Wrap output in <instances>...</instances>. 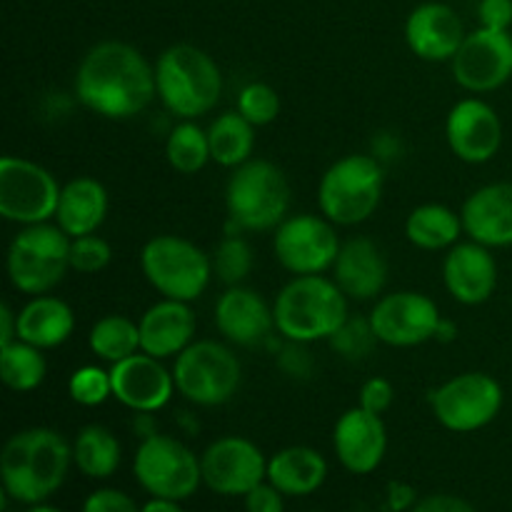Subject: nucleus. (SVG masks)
<instances>
[{
	"label": "nucleus",
	"instance_id": "26",
	"mask_svg": "<svg viewBox=\"0 0 512 512\" xmlns=\"http://www.w3.org/2000/svg\"><path fill=\"white\" fill-rule=\"evenodd\" d=\"M108 210L110 198L105 185L93 175H78V178L68 180L60 190L55 223L70 238H80V235L98 233L100 225L108 218Z\"/></svg>",
	"mask_w": 512,
	"mask_h": 512
},
{
	"label": "nucleus",
	"instance_id": "50",
	"mask_svg": "<svg viewBox=\"0 0 512 512\" xmlns=\"http://www.w3.org/2000/svg\"><path fill=\"white\" fill-rule=\"evenodd\" d=\"M28 512H63V510L48 503H38V505H28Z\"/></svg>",
	"mask_w": 512,
	"mask_h": 512
},
{
	"label": "nucleus",
	"instance_id": "49",
	"mask_svg": "<svg viewBox=\"0 0 512 512\" xmlns=\"http://www.w3.org/2000/svg\"><path fill=\"white\" fill-rule=\"evenodd\" d=\"M455 335H458V325L448 318L440 320L438 330H435V340H440V343H453Z\"/></svg>",
	"mask_w": 512,
	"mask_h": 512
},
{
	"label": "nucleus",
	"instance_id": "24",
	"mask_svg": "<svg viewBox=\"0 0 512 512\" xmlns=\"http://www.w3.org/2000/svg\"><path fill=\"white\" fill-rule=\"evenodd\" d=\"M140 325V350L158 360L178 358L190 343H195L198 318L190 303L183 300L160 298L150 305L138 320Z\"/></svg>",
	"mask_w": 512,
	"mask_h": 512
},
{
	"label": "nucleus",
	"instance_id": "42",
	"mask_svg": "<svg viewBox=\"0 0 512 512\" xmlns=\"http://www.w3.org/2000/svg\"><path fill=\"white\" fill-rule=\"evenodd\" d=\"M245 512H285V495L273 483H260L245 495Z\"/></svg>",
	"mask_w": 512,
	"mask_h": 512
},
{
	"label": "nucleus",
	"instance_id": "37",
	"mask_svg": "<svg viewBox=\"0 0 512 512\" xmlns=\"http://www.w3.org/2000/svg\"><path fill=\"white\" fill-rule=\"evenodd\" d=\"M280 95L273 85L260 83V80H253V83L243 85L238 93V113L243 115L248 123H253L255 128H265V125L275 123L280 115Z\"/></svg>",
	"mask_w": 512,
	"mask_h": 512
},
{
	"label": "nucleus",
	"instance_id": "27",
	"mask_svg": "<svg viewBox=\"0 0 512 512\" xmlns=\"http://www.w3.org/2000/svg\"><path fill=\"white\" fill-rule=\"evenodd\" d=\"M75 333V313L53 293L33 295L18 310V340L40 350L60 348Z\"/></svg>",
	"mask_w": 512,
	"mask_h": 512
},
{
	"label": "nucleus",
	"instance_id": "44",
	"mask_svg": "<svg viewBox=\"0 0 512 512\" xmlns=\"http://www.w3.org/2000/svg\"><path fill=\"white\" fill-rule=\"evenodd\" d=\"M285 343H288V340H285ZM278 368H283L290 378H308V375L313 373V360H310V353L305 350V345L288 343L283 355L278 353Z\"/></svg>",
	"mask_w": 512,
	"mask_h": 512
},
{
	"label": "nucleus",
	"instance_id": "47",
	"mask_svg": "<svg viewBox=\"0 0 512 512\" xmlns=\"http://www.w3.org/2000/svg\"><path fill=\"white\" fill-rule=\"evenodd\" d=\"M18 340V313L8 303L0 305V348Z\"/></svg>",
	"mask_w": 512,
	"mask_h": 512
},
{
	"label": "nucleus",
	"instance_id": "34",
	"mask_svg": "<svg viewBox=\"0 0 512 512\" xmlns=\"http://www.w3.org/2000/svg\"><path fill=\"white\" fill-rule=\"evenodd\" d=\"M165 160L180 175H195L213 163L208 143V128H200L195 120H178L165 140Z\"/></svg>",
	"mask_w": 512,
	"mask_h": 512
},
{
	"label": "nucleus",
	"instance_id": "45",
	"mask_svg": "<svg viewBox=\"0 0 512 512\" xmlns=\"http://www.w3.org/2000/svg\"><path fill=\"white\" fill-rule=\"evenodd\" d=\"M410 512H478V510H475V505H470L468 500L458 498V495L435 493V495H425V498H420Z\"/></svg>",
	"mask_w": 512,
	"mask_h": 512
},
{
	"label": "nucleus",
	"instance_id": "11",
	"mask_svg": "<svg viewBox=\"0 0 512 512\" xmlns=\"http://www.w3.org/2000/svg\"><path fill=\"white\" fill-rule=\"evenodd\" d=\"M430 410L445 430L458 435L478 433L500 415L505 403L503 385L488 373L470 370L445 380L428 395Z\"/></svg>",
	"mask_w": 512,
	"mask_h": 512
},
{
	"label": "nucleus",
	"instance_id": "6",
	"mask_svg": "<svg viewBox=\"0 0 512 512\" xmlns=\"http://www.w3.org/2000/svg\"><path fill=\"white\" fill-rule=\"evenodd\" d=\"M383 190L385 168L375 155H343L320 175V215H325L338 228H355L378 213Z\"/></svg>",
	"mask_w": 512,
	"mask_h": 512
},
{
	"label": "nucleus",
	"instance_id": "2",
	"mask_svg": "<svg viewBox=\"0 0 512 512\" xmlns=\"http://www.w3.org/2000/svg\"><path fill=\"white\" fill-rule=\"evenodd\" d=\"M73 443L53 428H25L10 435L0 453V483L5 498L38 505L53 498L68 480Z\"/></svg>",
	"mask_w": 512,
	"mask_h": 512
},
{
	"label": "nucleus",
	"instance_id": "36",
	"mask_svg": "<svg viewBox=\"0 0 512 512\" xmlns=\"http://www.w3.org/2000/svg\"><path fill=\"white\" fill-rule=\"evenodd\" d=\"M68 395L80 408H100L113 398L110 370L100 365H80L68 378Z\"/></svg>",
	"mask_w": 512,
	"mask_h": 512
},
{
	"label": "nucleus",
	"instance_id": "15",
	"mask_svg": "<svg viewBox=\"0 0 512 512\" xmlns=\"http://www.w3.org/2000/svg\"><path fill=\"white\" fill-rule=\"evenodd\" d=\"M203 485L223 498H245L268 480V458L243 435H223L200 455Z\"/></svg>",
	"mask_w": 512,
	"mask_h": 512
},
{
	"label": "nucleus",
	"instance_id": "22",
	"mask_svg": "<svg viewBox=\"0 0 512 512\" xmlns=\"http://www.w3.org/2000/svg\"><path fill=\"white\" fill-rule=\"evenodd\" d=\"M465 35L468 33L458 10L438 0L415 5L405 20V43L410 53L428 63H450Z\"/></svg>",
	"mask_w": 512,
	"mask_h": 512
},
{
	"label": "nucleus",
	"instance_id": "13",
	"mask_svg": "<svg viewBox=\"0 0 512 512\" xmlns=\"http://www.w3.org/2000/svg\"><path fill=\"white\" fill-rule=\"evenodd\" d=\"M338 225L325 215H288L273 230V253L280 268L290 275H325L333 270L340 253Z\"/></svg>",
	"mask_w": 512,
	"mask_h": 512
},
{
	"label": "nucleus",
	"instance_id": "12",
	"mask_svg": "<svg viewBox=\"0 0 512 512\" xmlns=\"http://www.w3.org/2000/svg\"><path fill=\"white\" fill-rule=\"evenodd\" d=\"M63 185L40 163L20 155L0 160V215L15 225L55 220Z\"/></svg>",
	"mask_w": 512,
	"mask_h": 512
},
{
	"label": "nucleus",
	"instance_id": "3",
	"mask_svg": "<svg viewBox=\"0 0 512 512\" xmlns=\"http://www.w3.org/2000/svg\"><path fill=\"white\" fill-rule=\"evenodd\" d=\"M275 333L288 343L310 345L330 340L348 313V295L325 275H293L273 300Z\"/></svg>",
	"mask_w": 512,
	"mask_h": 512
},
{
	"label": "nucleus",
	"instance_id": "8",
	"mask_svg": "<svg viewBox=\"0 0 512 512\" xmlns=\"http://www.w3.org/2000/svg\"><path fill=\"white\" fill-rule=\"evenodd\" d=\"M140 270L155 293L170 300L193 303L208 290L213 260L200 245L183 235H153L140 250Z\"/></svg>",
	"mask_w": 512,
	"mask_h": 512
},
{
	"label": "nucleus",
	"instance_id": "25",
	"mask_svg": "<svg viewBox=\"0 0 512 512\" xmlns=\"http://www.w3.org/2000/svg\"><path fill=\"white\" fill-rule=\"evenodd\" d=\"M465 235L490 250L512 248V183L473 190L460 208Z\"/></svg>",
	"mask_w": 512,
	"mask_h": 512
},
{
	"label": "nucleus",
	"instance_id": "5",
	"mask_svg": "<svg viewBox=\"0 0 512 512\" xmlns=\"http://www.w3.org/2000/svg\"><path fill=\"white\" fill-rule=\"evenodd\" d=\"M288 175L265 158L238 165L225 183V210L233 233H273L290 215Z\"/></svg>",
	"mask_w": 512,
	"mask_h": 512
},
{
	"label": "nucleus",
	"instance_id": "31",
	"mask_svg": "<svg viewBox=\"0 0 512 512\" xmlns=\"http://www.w3.org/2000/svg\"><path fill=\"white\" fill-rule=\"evenodd\" d=\"M208 143L213 163L235 170L253 158L255 125L248 123L238 110H225L208 125Z\"/></svg>",
	"mask_w": 512,
	"mask_h": 512
},
{
	"label": "nucleus",
	"instance_id": "39",
	"mask_svg": "<svg viewBox=\"0 0 512 512\" xmlns=\"http://www.w3.org/2000/svg\"><path fill=\"white\" fill-rule=\"evenodd\" d=\"M328 343L333 345L335 353H340L343 358L363 360V358H368L370 350H373V345L378 343V338H375L373 325H370L368 318L365 320L348 318L343 323V328H340L338 333L328 340Z\"/></svg>",
	"mask_w": 512,
	"mask_h": 512
},
{
	"label": "nucleus",
	"instance_id": "30",
	"mask_svg": "<svg viewBox=\"0 0 512 512\" xmlns=\"http://www.w3.org/2000/svg\"><path fill=\"white\" fill-rule=\"evenodd\" d=\"M123 445L105 425H85L73 440V465L90 480H108L118 473Z\"/></svg>",
	"mask_w": 512,
	"mask_h": 512
},
{
	"label": "nucleus",
	"instance_id": "28",
	"mask_svg": "<svg viewBox=\"0 0 512 512\" xmlns=\"http://www.w3.org/2000/svg\"><path fill=\"white\" fill-rule=\"evenodd\" d=\"M328 480V460L308 445H290L268 458V483L285 498H308Z\"/></svg>",
	"mask_w": 512,
	"mask_h": 512
},
{
	"label": "nucleus",
	"instance_id": "1",
	"mask_svg": "<svg viewBox=\"0 0 512 512\" xmlns=\"http://www.w3.org/2000/svg\"><path fill=\"white\" fill-rule=\"evenodd\" d=\"M78 103L105 120H130L155 98V63L135 45L100 40L80 58L73 78Z\"/></svg>",
	"mask_w": 512,
	"mask_h": 512
},
{
	"label": "nucleus",
	"instance_id": "41",
	"mask_svg": "<svg viewBox=\"0 0 512 512\" xmlns=\"http://www.w3.org/2000/svg\"><path fill=\"white\" fill-rule=\"evenodd\" d=\"M395 400V388L388 378H370L360 385V393H358V405L360 408L370 410V413H378L383 415L385 410L393 405Z\"/></svg>",
	"mask_w": 512,
	"mask_h": 512
},
{
	"label": "nucleus",
	"instance_id": "29",
	"mask_svg": "<svg viewBox=\"0 0 512 512\" xmlns=\"http://www.w3.org/2000/svg\"><path fill=\"white\" fill-rule=\"evenodd\" d=\"M465 235L463 218L453 208L440 203H423L405 218V238L425 253L450 250Z\"/></svg>",
	"mask_w": 512,
	"mask_h": 512
},
{
	"label": "nucleus",
	"instance_id": "4",
	"mask_svg": "<svg viewBox=\"0 0 512 512\" xmlns=\"http://www.w3.org/2000/svg\"><path fill=\"white\" fill-rule=\"evenodd\" d=\"M158 100L178 120H198L215 110L223 95V73L210 53L190 43H175L155 60Z\"/></svg>",
	"mask_w": 512,
	"mask_h": 512
},
{
	"label": "nucleus",
	"instance_id": "14",
	"mask_svg": "<svg viewBox=\"0 0 512 512\" xmlns=\"http://www.w3.org/2000/svg\"><path fill=\"white\" fill-rule=\"evenodd\" d=\"M368 320L378 343L388 348H418L435 340L443 315L430 295L418 290H395L375 300Z\"/></svg>",
	"mask_w": 512,
	"mask_h": 512
},
{
	"label": "nucleus",
	"instance_id": "17",
	"mask_svg": "<svg viewBox=\"0 0 512 512\" xmlns=\"http://www.w3.org/2000/svg\"><path fill=\"white\" fill-rule=\"evenodd\" d=\"M445 140L458 160L485 165L503 148V120L493 105L470 95L450 108L445 118Z\"/></svg>",
	"mask_w": 512,
	"mask_h": 512
},
{
	"label": "nucleus",
	"instance_id": "21",
	"mask_svg": "<svg viewBox=\"0 0 512 512\" xmlns=\"http://www.w3.org/2000/svg\"><path fill=\"white\" fill-rule=\"evenodd\" d=\"M500 270L493 250L475 240H460L443 260V283L450 298L460 305L488 303L498 290Z\"/></svg>",
	"mask_w": 512,
	"mask_h": 512
},
{
	"label": "nucleus",
	"instance_id": "9",
	"mask_svg": "<svg viewBox=\"0 0 512 512\" xmlns=\"http://www.w3.org/2000/svg\"><path fill=\"white\" fill-rule=\"evenodd\" d=\"M178 395L198 408H220L238 395L243 365L230 343L195 340L173 363Z\"/></svg>",
	"mask_w": 512,
	"mask_h": 512
},
{
	"label": "nucleus",
	"instance_id": "23",
	"mask_svg": "<svg viewBox=\"0 0 512 512\" xmlns=\"http://www.w3.org/2000/svg\"><path fill=\"white\" fill-rule=\"evenodd\" d=\"M333 280L348 295V300H378L388 285V258L368 235H355L343 240L333 265Z\"/></svg>",
	"mask_w": 512,
	"mask_h": 512
},
{
	"label": "nucleus",
	"instance_id": "7",
	"mask_svg": "<svg viewBox=\"0 0 512 512\" xmlns=\"http://www.w3.org/2000/svg\"><path fill=\"white\" fill-rule=\"evenodd\" d=\"M70 240L55 220L23 225L10 240L5 258L10 285L30 298L53 293L70 270Z\"/></svg>",
	"mask_w": 512,
	"mask_h": 512
},
{
	"label": "nucleus",
	"instance_id": "48",
	"mask_svg": "<svg viewBox=\"0 0 512 512\" xmlns=\"http://www.w3.org/2000/svg\"><path fill=\"white\" fill-rule=\"evenodd\" d=\"M140 512H185L180 500H168V498H150L148 503L140 505Z\"/></svg>",
	"mask_w": 512,
	"mask_h": 512
},
{
	"label": "nucleus",
	"instance_id": "46",
	"mask_svg": "<svg viewBox=\"0 0 512 512\" xmlns=\"http://www.w3.org/2000/svg\"><path fill=\"white\" fill-rule=\"evenodd\" d=\"M418 503L415 498V490L405 483H390L388 488V505L393 512H403V510H413V505Z\"/></svg>",
	"mask_w": 512,
	"mask_h": 512
},
{
	"label": "nucleus",
	"instance_id": "35",
	"mask_svg": "<svg viewBox=\"0 0 512 512\" xmlns=\"http://www.w3.org/2000/svg\"><path fill=\"white\" fill-rule=\"evenodd\" d=\"M210 260H213L215 278H218L225 288H233V285H243L245 280H248V275L253 273L255 255L243 235L230 233L215 245V250L210 253Z\"/></svg>",
	"mask_w": 512,
	"mask_h": 512
},
{
	"label": "nucleus",
	"instance_id": "40",
	"mask_svg": "<svg viewBox=\"0 0 512 512\" xmlns=\"http://www.w3.org/2000/svg\"><path fill=\"white\" fill-rule=\"evenodd\" d=\"M80 512H140V508L123 490L98 488L85 498L83 510Z\"/></svg>",
	"mask_w": 512,
	"mask_h": 512
},
{
	"label": "nucleus",
	"instance_id": "43",
	"mask_svg": "<svg viewBox=\"0 0 512 512\" xmlns=\"http://www.w3.org/2000/svg\"><path fill=\"white\" fill-rule=\"evenodd\" d=\"M478 20H480V28L510 30L512 28V0H480Z\"/></svg>",
	"mask_w": 512,
	"mask_h": 512
},
{
	"label": "nucleus",
	"instance_id": "16",
	"mask_svg": "<svg viewBox=\"0 0 512 512\" xmlns=\"http://www.w3.org/2000/svg\"><path fill=\"white\" fill-rule=\"evenodd\" d=\"M453 80L473 95L500 90L512 78L510 30L478 28L465 35L463 45L450 60Z\"/></svg>",
	"mask_w": 512,
	"mask_h": 512
},
{
	"label": "nucleus",
	"instance_id": "38",
	"mask_svg": "<svg viewBox=\"0 0 512 512\" xmlns=\"http://www.w3.org/2000/svg\"><path fill=\"white\" fill-rule=\"evenodd\" d=\"M113 260V248L98 233L80 235L70 240V270L80 275H98Z\"/></svg>",
	"mask_w": 512,
	"mask_h": 512
},
{
	"label": "nucleus",
	"instance_id": "33",
	"mask_svg": "<svg viewBox=\"0 0 512 512\" xmlns=\"http://www.w3.org/2000/svg\"><path fill=\"white\" fill-rule=\"evenodd\" d=\"M43 353L45 350L23 343V340L3 345L0 348V378H3L5 388L13 393L38 390L48 375V360Z\"/></svg>",
	"mask_w": 512,
	"mask_h": 512
},
{
	"label": "nucleus",
	"instance_id": "18",
	"mask_svg": "<svg viewBox=\"0 0 512 512\" xmlns=\"http://www.w3.org/2000/svg\"><path fill=\"white\" fill-rule=\"evenodd\" d=\"M110 378H113V398L135 415L160 413L178 393L173 370L143 350L110 365Z\"/></svg>",
	"mask_w": 512,
	"mask_h": 512
},
{
	"label": "nucleus",
	"instance_id": "10",
	"mask_svg": "<svg viewBox=\"0 0 512 512\" xmlns=\"http://www.w3.org/2000/svg\"><path fill=\"white\" fill-rule=\"evenodd\" d=\"M133 475L150 498L188 500L203 485L200 458L183 443L165 433L140 440L133 455Z\"/></svg>",
	"mask_w": 512,
	"mask_h": 512
},
{
	"label": "nucleus",
	"instance_id": "19",
	"mask_svg": "<svg viewBox=\"0 0 512 512\" xmlns=\"http://www.w3.org/2000/svg\"><path fill=\"white\" fill-rule=\"evenodd\" d=\"M215 328L235 348H258L275 333L273 305L253 288L233 285L215 300Z\"/></svg>",
	"mask_w": 512,
	"mask_h": 512
},
{
	"label": "nucleus",
	"instance_id": "20",
	"mask_svg": "<svg viewBox=\"0 0 512 512\" xmlns=\"http://www.w3.org/2000/svg\"><path fill=\"white\" fill-rule=\"evenodd\" d=\"M333 450L348 473H375L388 453V428L383 415L370 413L360 405L345 410L333 428Z\"/></svg>",
	"mask_w": 512,
	"mask_h": 512
},
{
	"label": "nucleus",
	"instance_id": "32",
	"mask_svg": "<svg viewBox=\"0 0 512 512\" xmlns=\"http://www.w3.org/2000/svg\"><path fill=\"white\" fill-rule=\"evenodd\" d=\"M88 348L103 363L115 365L140 353V325L128 315L110 313L93 323L88 333Z\"/></svg>",
	"mask_w": 512,
	"mask_h": 512
}]
</instances>
